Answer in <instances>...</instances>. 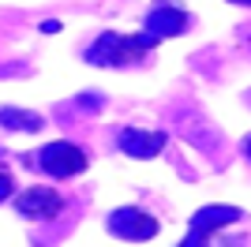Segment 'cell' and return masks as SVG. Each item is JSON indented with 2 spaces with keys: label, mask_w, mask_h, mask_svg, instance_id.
Returning a JSON list of instances; mask_svg holds the SVG:
<instances>
[{
  "label": "cell",
  "mask_w": 251,
  "mask_h": 247,
  "mask_svg": "<svg viewBox=\"0 0 251 247\" xmlns=\"http://www.w3.org/2000/svg\"><path fill=\"white\" fill-rule=\"evenodd\" d=\"M42 169L49 176H75L86 169V157L83 150H75L72 143H52L42 150Z\"/></svg>",
  "instance_id": "6da1fadb"
},
{
  "label": "cell",
  "mask_w": 251,
  "mask_h": 247,
  "mask_svg": "<svg viewBox=\"0 0 251 247\" xmlns=\"http://www.w3.org/2000/svg\"><path fill=\"white\" fill-rule=\"evenodd\" d=\"M19 210H23V214H30V217H52L56 210H60V195L49 191V187H30V191L23 195Z\"/></svg>",
  "instance_id": "7a4b0ae2"
},
{
  "label": "cell",
  "mask_w": 251,
  "mask_h": 247,
  "mask_svg": "<svg viewBox=\"0 0 251 247\" xmlns=\"http://www.w3.org/2000/svg\"><path fill=\"white\" fill-rule=\"evenodd\" d=\"M8 191H11V180H8V176H0V195H8Z\"/></svg>",
  "instance_id": "3957f363"
}]
</instances>
